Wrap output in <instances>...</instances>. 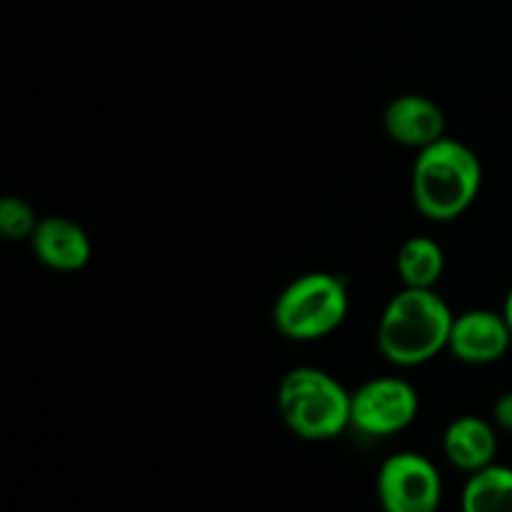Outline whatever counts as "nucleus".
<instances>
[{
    "mask_svg": "<svg viewBox=\"0 0 512 512\" xmlns=\"http://www.w3.org/2000/svg\"><path fill=\"white\" fill-rule=\"evenodd\" d=\"M33 255L50 270L58 273H75L90 263L93 245L80 223L65 215H48L40 218L33 238H30Z\"/></svg>",
    "mask_w": 512,
    "mask_h": 512,
    "instance_id": "9",
    "label": "nucleus"
},
{
    "mask_svg": "<svg viewBox=\"0 0 512 512\" xmlns=\"http://www.w3.org/2000/svg\"><path fill=\"white\" fill-rule=\"evenodd\" d=\"M493 420L500 430L512 433V390L500 395L493 405Z\"/></svg>",
    "mask_w": 512,
    "mask_h": 512,
    "instance_id": "14",
    "label": "nucleus"
},
{
    "mask_svg": "<svg viewBox=\"0 0 512 512\" xmlns=\"http://www.w3.org/2000/svg\"><path fill=\"white\" fill-rule=\"evenodd\" d=\"M512 343V330L503 310H465L455 315L450 328L448 350L468 365L498 363L508 353Z\"/></svg>",
    "mask_w": 512,
    "mask_h": 512,
    "instance_id": "7",
    "label": "nucleus"
},
{
    "mask_svg": "<svg viewBox=\"0 0 512 512\" xmlns=\"http://www.w3.org/2000/svg\"><path fill=\"white\" fill-rule=\"evenodd\" d=\"M350 295L333 273H305L283 288L273 308V323L283 338L313 343L328 338L348 318Z\"/></svg>",
    "mask_w": 512,
    "mask_h": 512,
    "instance_id": "4",
    "label": "nucleus"
},
{
    "mask_svg": "<svg viewBox=\"0 0 512 512\" xmlns=\"http://www.w3.org/2000/svg\"><path fill=\"white\" fill-rule=\"evenodd\" d=\"M420 395L403 378H373L360 385L350 400V428L370 438H390L413 425Z\"/></svg>",
    "mask_w": 512,
    "mask_h": 512,
    "instance_id": "6",
    "label": "nucleus"
},
{
    "mask_svg": "<svg viewBox=\"0 0 512 512\" xmlns=\"http://www.w3.org/2000/svg\"><path fill=\"white\" fill-rule=\"evenodd\" d=\"M40 220L35 218V210L28 200L18 195H5L0 203V230L5 240H30Z\"/></svg>",
    "mask_w": 512,
    "mask_h": 512,
    "instance_id": "13",
    "label": "nucleus"
},
{
    "mask_svg": "<svg viewBox=\"0 0 512 512\" xmlns=\"http://www.w3.org/2000/svg\"><path fill=\"white\" fill-rule=\"evenodd\" d=\"M463 512H512V468L488 465L465 483L460 495Z\"/></svg>",
    "mask_w": 512,
    "mask_h": 512,
    "instance_id": "12",
    "label": "nucleus"
},
{
    "mask_svg": "<svg viewBox=\"0 0 512 512\" xmlns=\"http://www.w3.org/2000/svg\"><path fill=\"white\" fill-rule=\"evenodd\" d=\"M350 400L338 378L313 365H300L283 375L275 405L285 428L300 440L323 443L350 428Z\"/></svg>",
    "mask_w": 512,
    "mask_h": 512,
    "instance_id": "3",
    "label": "nucleus"
},
{
    "mask_svg": "<svg viewBox=\"0 0 512 512\" xmlns=\"http://www.w3.org/2000/svg\"><path fill=\"white\" fill-rule=\"evenodd\" d=\"M383 125L390 140L405 145V148L423 150L445 138L448 120H445L443 108L428 95L403 93L388 103L383 113Z\"/></svg>",
    "mask_w": 512,
    "mask_h": 512,
    "instance_id": "8",
    "label": "nucleus"
},
{
    "mask_svg": "<svg viewBox=\"0 0 512 512\" xmlns=\"http://www.w3.org/2000/svg\"><path fill=\"white\" fill-rule=\"evenodd\" d=\"M375 493L383 512H438L443 503V478L433 460L403 450L383 460Z\"/></svg>",
    "mask_w": 512,
    "mask_h": 512,
    "instance_id": "5",
    "label": "nucleus"
},
{
    "mask_svg": "<svg viewBox=\"0 0 512 512\" xmlns=\"http://www.w3.org/2000/svg\"><path fill=\"white\" fill-rule=\"evenodd\" d=\"M395 268H398V278L403 280V288L435 290L445 270L443 245L425 235H415L400 245Z\"/></svg>",
    "mask_w": 512,
    "mask_h": 512,
    "instance_id": "11",
    "label": "nucleus"
},
{
    "mask_svg": "<svg viewBox=\"0 0 512 512\" xmlns=\"http://www.w3.org/2000/svg\"><path fill=\"white\" fill-rule=\"evenodd\" d=\"M483 188V163L473 148L453 138L418 150L410 173V195L420 215L450 223L468 213Z\"/></svg>",
    "mask_w": 512,
    "mask_h": 512,
    "instance_id": "1",
    "label": "nucleus"
},
{
    "mask_svg": "<svg viewBox=\"0 0 512 512\" xmlns=\"http://www.w3.org/2000/svg\"><path fill=\"white\" fill-rule=\"evenodd\" d=\"M503 315H505V320H508V325H510V330H512V288L508 290V298H505Z\"/></svg>",
    "mask_w": 512,
    "mask_h": 512,
    "instance_id": "15",
    "label": "nucleus"
},
{
    "mask_svg": "<svg viewBox=\"0 0 512 512\" xmlns=\"http://www.w3.org/2000/svg\"><path fill=\"white\" fill-rule=\"evenodd\" d=\"M453 310L435 290L403 288L385 305L378 323V350L398 368H415L448 350Z\"/></svg>",
    "mask_w": 512,
    "mask_h": 512,
    "instance_id": "2",
    "label": "nucleus"
},
{
    "mask_svg": "<svg viewBox=\"0 0 512 512\" xmlns=\"http://www.w3.org/2000/svg\"><path fill=\"white\" fill-rule=\"evenodd\" d=\"M443 453L455 470L473 475L495 463L498 433L478 415H460L445 428Z\"/></svg>",
    "mask_w": 512,
    "mask_h": 512,
    "instance_id": "10",
    "label": "nucleus"
}]
</instances>
